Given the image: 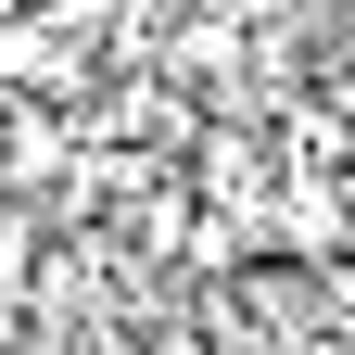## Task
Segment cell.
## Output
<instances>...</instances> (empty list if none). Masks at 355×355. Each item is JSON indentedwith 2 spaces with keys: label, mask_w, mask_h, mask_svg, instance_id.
I'll use <instances>...</instances> for the list:
<instances>
[{
  "label": "cell",
  "mask_w": 355,
  "mask_h": 355,
  "mask_svg": "<svg viewBox=\"0 0 355 355\" xmlns=\"http://www.w3.org/2000/svg\"><path fill=\"white\" fill-rule=\"evenodd\" d=\"M140 355H203V343H191V330H153V343H140Z\"/></svg>",
  "instance_id": "6da1fadb"
}]
</instances>
